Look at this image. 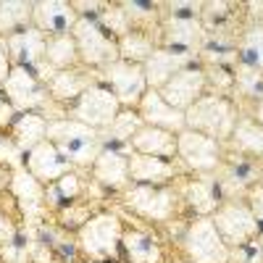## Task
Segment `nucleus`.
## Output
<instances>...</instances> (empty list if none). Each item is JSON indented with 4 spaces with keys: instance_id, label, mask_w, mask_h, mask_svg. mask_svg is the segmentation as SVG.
I'll return each instance as SVG.
<instances>
[{
    "instance_id": "nucleus-1",
    "label": "nucleus",
    "mask_w": 263,
    "mask_h": 263,
    "mask_svg": "<svg viewBox=\"0 0 263 263\" xmlns=\"http://www.w3.org/2000/svg\"><path fill=\"white\" fill-rule=\"evenodd\" d=\"M119 208L140 221L163 229L166 224L177 221L184 211L182 197L177 190V182L168 187H150V184H129L119 195Z\"/></svg>"
},
{
    "instance_id": "nucleus-2",
    "label": "nucleus",
    "mask_w": 263,
    "mask_h": 263,
    "mask_svg": "<svg viewBox=\"0 0 263 263\" xmlns=\"http://www.w3.org/2000/svg\"><path fill=\"white\" fill-rule=\"evenodd\" d=\"M121 234L124 218L116 208H100L90 221L77 232L79 255L87 260L119 263L121 260Z\"/></svg>"
},
{
    "instance_id": "nucleus-3",
    "label": "nucleus",
    "mask_w": 263,
    "mask_h": 263,
    "mask_svg": "<svg viewBox=\"0 0 263 263\" xmlns=\"http://www.w3.org/2000/svg\"><path fill=\"white\" fill-rule=\"evenodd\" d=\"M48 140L58 147V153L79 171H90L95 158L100 156L103 137L100 132L84 126L74 119H55L48 121Z\"/></svg>"
},
{
    "instance_id": "nucleus-4",
    "label": "nucleus",
    "mask_w": 263,
    "mask_h": 263,
    "mask_svg": "<svg viewBox=\"0 0 263 263\" xmlns=\"http://www.w3.org/2000/svg\"><path fill=\"white\" fill-rule=\"evenodd\" d=\"M239 119V105L229 98L221 95H203L197 103H192L184 111V126L192 132H200V135L227 145V140L232 137L234 124Z\"/></svg>"
},
{
    "instance_id": "nucleus-5",
    "label": "nucleus",
    "mask_w": 263,
    "mask_h": 263,
    "mask_svg": "<svg viewBox=\"0 0 263 263\" xmlns=\"http://www.w3.org/2000/svg\"><path fill=\"white\" fill-rule=\"evenodd\" d=\"M179 253L190 263H229L232 248L216 232L211 216H192L182 237H179Z\"/></svg>"
},
{
    "instance_id": "nucleus-6",
    "label": "nucleus",
    "mask_w": 263,
    "mask_h": 263,
    "mask_svg": "<svg viewBox=\"0 0 263 263\" xmlns=\"http://www.w3.org/2000/svg\"><path fill=\"white\" fill-rule=\"evenodd\" d=\"M124 218V234H121V260L126 263H166V245L163 237L140 218L129 216L126 211L116 208Z\"/></svg>"
},
{
    "instance_id": "nucleus-7",
    "label": "nucleus",
    "mask_w": 263,
    "mask_h": 263,
    "mask_svg": "<svg viewBox=\"0 0 263 263\" xmlns=\"http://www.w3.org/2000/svg\"><path fill=\"white\" fill-rule=\"evenodd\" d=\"M71 34L77 40L79 61L87 69L100 71L105 66L119 61V40L114 34H108L95 18H79L71 29Z\"/></svg>"
},
{
    "instance_id": "nucleus-8",
    "label": "nucleus",
    "mask_w": 263,
    "mask_h": 263,
    "mask_svg": "<svg viewBox=\"0 0 263 263\" xmlns=\"http://www.w3.org/2000/svg\"><path fill=\"white\" fill-rule=\"evenodd\" d=\"M119 114H121L119 98L100 82L92 84L90 90H84L69 108H66V119H74V121H79L84 126L95 129V132L108 129Z\"/></svg>"
},
{
    "instance_id": "nucleus-9",
    "label": "nucleus",
    "mask_w": 263,
    "mask_h": 263,
    "mask_svg": "<svg viewBox=\"0 0 263 263\" xmlns=\"http://www.w3.org/2000/svg\"><path fill=\"white\" fill-rule=\"evenodd\" d=\"M211 221H213L216 232L221 234V239L232 250L248 245L250 239H255L263 232L260 224L255 221L253 211L248 208L245 197H239V200H224L216 208V213L211 216Z\"/></svg>"
},
{
    "instance_id": "nucleus-10",
    "label": "nucleus",
    "mask_w": 263,
    "mask_h": 263,
    "mask_svg": "<svg viewBox=\"0 0 263 263\" xmlns=\"http://www.w3.org/2000/svg\"><path fill=\"white\" fill-rule=\"evenodd\" d=\"M224 158V145L200 132L182 129L177 135V161L187 174H213Z\"/></svg>"
},
{
    "instance_id": "nucleus-11",
    "label": "nucleus",
    "mask_w": 263,
    "mask_h": 263,
    "mask_svg": "<svg viewBox=\"0 0 263 263\" xmlns=\"http://www.w3.org/2000/svg\"><path fill=\"white\" fill-rule=\"evenodd\" d=\"M260 168H263L260 161H253L248 156L224 150L221 163L213 171L218 190H221V197L224 200H239V197H245V192L255 182H260Z\"/></svg>"
},
{
    "instance_id": "nucleus-12",
    "label": "nucleus",
    "mask_w": 263,
    "mask_h": 263,
    "mask_svg": "<svg viewBox=\"0 0 263 263\" xmlns=\"http://www.w3.org/2000/svg\"><path fill=\"white\" fill-rule=\"evenodd\" d=\"M98 82L105 84L108 90L119 98L121 108H132V111H137L142 95L147 92L145 69L140 63H129V61H121V58L111 66H105V69H100Z\"/></svg>"
},
{
    "instance_id": "nucleus-13",
    "label": "nucleus",
    "mask_w": 263,
    "mask_h": 263,
    "mask_svg": "<svg viewBox=\"0 0 263 263\" xmlns=\"http://www.w3.org/2000/svg\"><path fill=\"white\" fill-rule=\"evenodd\" d=\"M0 87H3V95L13 105L16 114H40L42 108L50 103L45 82H40L29 69L13 66L11 74L6 77V82Z\"/></svg>"
},
{
    "instance_id": "nucleus-14",
    "label": "nucleus",
    "mask_w": 263,
    "mask_h": 263,
    "mask_svg": "<svg viewBox=\"0 0 263 263\" xmlns=\"http://www.w3.org/2000/svg\"><path fill=\"white\" fill-rule=\"evenodd\" d=\"M11 195L16 197L18 211H21V221L27 229H40L45 221H50V211L45 203V184H40L27 168L13 171L11 179Z\"/></svg>"
},
{
    "instance_id": "nucleus-15",
    "label": "nucleus",
    "mask_w": 263,
    "mask_h": 263,
    "mask_svg": "<svg viewBox=\"0 0 263 263\" xmlns=\"http://www.w3.org/2000/svg\"><path fill=\"white\" fill-rule=\"evenodd\" d=\"M177 190L182 197V205L192 216H213L216 208L224 203L213 174H184L177 179Z\"/></svg>"
},
{
    "instance_id": "nucleus-16",
    "label": "nucleus",
    "mask_w": 263,
    "mask_h": 263,
    "mask_svg": "<svg viewBox=\"0 0 263 263\" xmlns=\"http://www.w3.org/2000/svg\"><path fill=\"white\" fill-rule=\"evenodd\" d=\"M90 179L108 195H121L129 182V147H103L90 168Z\"/></svg>"
},
{
    "instance_id": "nucleus-17",
    "label": "nucleus",
    "mask_w": 263,
    "mask_h": 263,
    "mask_svg": "<svg viewBox=\"0 0 263 263\" xmlns=\"http://www.w3.org/2000/svg\"><path fill=\"white\" fill-rule=\"evenodd\" d=\"M158 92L168 105H174L177 111L184 114L192 103H197L203 95H208V82H205L203 66L200 63L187 66V69H182L179 74H174Z\"/></svg>"
},
{
    "instance_id": "nucleus-18",
    "label": "nucleus",
    "mask_w": 263,
    "mask_h": 263,
    "mask_svg": "<svg viewBox=\"0 0 263 263\" xmlns=\"http://www.w3.org/2000/svg\"><path fill=\"white\" fill-rule=\"evenodd\" d=\"M205 37V27L200 18H174L163 16L161 29H158V48L174 50V53H187L197 55Z\"/></svg>"
},
{
    "instance_id": "nucleus-19",
    "label": "nucleus",
    "mask_w": 263,
    "mask_h": 263,
    "mask_svg": "<svg viewBox=\"0 0 263 263\" xmlns=\"http://www.w3.org/2000/svg\"><path fill=\"white\" fill-rule=\"evenodd\" d=\"M184 168L179 161H166L156 156H142V153L129 150V182L132 184H150V187H168L179 177H184Z\"/></svg>"
},
{
    "instance_id": "nucleus-20",
    "label": "nucleus",
    "mask_w": 263,
    "mask_h": 263,
    "mask_svg": "<svg viewBox=\"0 0 263 263\" xmlns=\"http://www.w3.org/2000/svg\"><path fill=\"white\" fill-rule=\"evenodd\" d=\"M24 168L32 174V177L40 182V184H53L55 179H61L63 174H71V171H77L69 161H66L61 153H58V147L50 142V140H45V142H40L37 147H32L29 153H27V161H24Z\"/></svg>"
},
{
    "instance_id": "nucleus-21",
    "label": "nucleus",
    "mask_w": 263,
    "mask_h": 263,
    "mask_svg": "<svg viewBox=\"0 0 263 263\" xmlns=\"http://www.w3.org/2000/svg\"><path fill=\"white\" fill-rule=\"evenodd\" d=\"M77 21H79V16L71 8L69 0H34L32 27L40 29L45 37L71 32Z\"/></svg>"
},
{
    "instance_id": "nucleus-22",
    "label": "nucleus",
    "mask_w": 263,
    "mask_h": 263,
    "mask_svg": "<svg viewBox=\"0 0 263 263\" xmlns=\"http://www.w3.org/2000/svg\"><path fill=\"white\" fill-rule=\"evenodd\" d=\"M92 84H98V71L87 69V66H77V69H66V71H55L48 79V95L53 103L69 108L84 90H90Z\"/></svg>"
},
{
    "instance_id": "nucleus-23",
    "label": "nucleus",
    "mask_w": 263,
    "mask_h": 263,
    "mask_svg": "<svg viewBox=\"0 0 263 263\" xmlns=\"http://www.w3.org/2000/svg\"><path fill=\"white\" fill-rule=\"evenodd\" d=\"M45 34L40 29L29 27L24 32H18L13 37L6 40L8 45V58H11V66H18V69H29L32 74L45 63Z\"/></svg>"
},
{
    "instance_id": "nucleus-24",
    "label": "nucleus",
    "mask_w": 263,
    "mask_h": 263,
    "mask_svg": "<svg viewBox=\"0 0 263 263\" xmlns=\"http://www.w3.org/2000/svg\"><path fill=\"white\" fill-rule=\"evenodd\" d=\"M192 63H200V58L187 55V53H174V50H166V48H156V53L142 63L147 87L150 90H161L174 74H179L182 69H187Z\"/></svg>"
},
{
    "instance_id": "nucleus-25",
    "label": "nucleus",
    "mask_w": 263,
    "mask_h": 263,
    "mask_svg": "<svg viewBox=\"0 0 263 263\" xmlns=\"http://www.w3.org/2000/svg\"><path fill=\"white\" fill-rule=\"evenodd\" d=\"M137 114L142 119V124L147 126H158V129H166V132H174V135H179L184 126V114L177 111L174 105H168L158 90H150L147 87V92L142 95L140 105H137Z\"/></svg>"
},
{
    "instance_id": "nucleus-26",
    "label": "nucleus",
    "mask_w": 263,
    "mask_h": 263,
    "mask_svg": "<svg viewBox=\"0 0 263 263\" xmlns=\"http://www.w3.org/2000/svg\"><path fill=\"white\" fill-rule=\"evenodd\" d=\"M224 150L239 153V156H248V158L263 163V126L250 114L239 111V119L234 124V132L227 140Z\"/></svg>"
},
{
    "instance_id": "nucleus-27",
    "label": "nucleus",
    "mask_w": 263,
    "mask_h": 263,
    "mask_svg": "<svg viewBox=\"0 0 263 263\" xmlns=\"http://www.w3.org/2000/svg\"><path fill=\"white\" fill-rule=\"evenodd\" d=\"M129 150L142 153V156H156V158H166V161H177V135L158 126H147L142 124L137 129V135L132 137Z\"/></svg>"
},
{
    "instance_id": "nucleus-28",
    "label": "nucleus",
    "mask_w": 263,
    "mask_h": 263,
    "mask_svg": "<svg viewBox=\"0 0 263 263\" xmlns=\"http://www.w3.org/2000/svg\"><path fill=\"white\" fill-rule=\"evenodd\" d=\"M87 187H90V179L84 177V171H71V174H63L61 179H55L53 184L45 187V203H48V211L50 216L63 208L66 203L71 200H79V197L87 195Z\"/></svg>"
},
{
    "instance_id": "nucleus-29",
    "label": "nucleus",
    "mask_w": 263,
    "mask_h": 263,
    "mask_svg": "<svg viewBox=\"0 0 263 263\" xmlns=\"http://www.w3.org/2000/svg\"><path fill=\"white\" fill-rule=\"evenodd\" d=\"M124 8L129 24L135 32H147L158 40V29L163 21V3H153V0H119Z\"/></svg>"
},
{
    "instance_id": "nucleus-30",
    "label": "nucleus",
    "mask_w": 263,
    "mask_h": 263,
    "mask_svg": "<svg viewBox=\"0 0 263 263\" xmlns=\"http://www.w3.org/2000/svg\"><path fill=\"white\" fill-rule=\"evenodd\" d=\"M45 66L55 74V71H66V69H77L82 66L79 61V50H77V40L71 32L66 34H53L45 40Z\"/></svg>"
},
{
    "instance_id": "nucleus-31",
    "label": "nucleus",
    "mask_w": 263,
    "mask_h": 263,
    "mask_svg": "<svg viewBox=\"0 0 263 263\" xmlns=\"http://www.w3.org/2000/svg\"><path fill=\"white\" fill-rule=\"evenodd\" d=\"M98 211H100V208H98V200L90 195V187H87V195H84V197H79V200H71V203H66L63 208H58V211L50 216V221L58 224V227L66 229V232L77 234Z\"/></svg>"
},
{
    "instance_id": "nucleus-32",
    "label": "nucleus",
    "mask_w": 263,
    "mask_h": 263,
    "mask_svg": "<svg viewBox=\"0 0 263 263\" xmlns=\"http://www.w3.org/2000/svg\"><path fill=\"white\" fill-rule=\"evenodd\" d=\"M8 135L21 150L29 153L32 147L48 140V119L42 114H18L8 129Z\"/></svg>"
},
{
    "instance_id": "nucleus-33",
    "label": "nucleus",
    "mask_w": 263,
    "mask_h": 263,
    "mask_svg": "<svg viewBox=\"0 0 263 263\" xmlns=\"http://www.w3.org/2000/svg\"><path fill=\"white\" fill-rule=\"evenodd\" d=\"M34 0H0V37L8 40L32 27Z\"/></svg>"
},
{
    "instance_id": "nucleus-34",
    "label": "nucleus",
    "mask_w": 263,
    "mask_h": 263,
    "mask_svg": "<svg viewBox=\"0 0 263 263\" xmlns=\"http://www.w3.org/2000/svg\"><path fill=\"white\" fill-rule=\"evenodd\" d=\"M232 74H234V95H232V100L237 105L250 103V108H253L258 100H263V74L258 69H253V66L239 61L232 69Z\"/></svg>"
},
{
    "instance_id": "nucleus-35",
    "label": "nucleus",
    "mask_w": 263,
    "mask_h": 263,
    "mask_svg": "<svg viewBox=\"0 0 263 263\" xmlns=\"http://www.w3.org/2000/svg\"><path fill=\"white\" fill-rule=\"evenodd\" d=\"M140 126H142L140 114L132 111V108H121V114L111 121V126L100 132L103 145H108V147H129L132 137L137 135Z\"/></svg>"
},
{
    "instance_id": "nucleus-36",
    "label": "nucleus",
    "mask_w": 263,
    "mask_h": 263,
    "mask_svg": "<svg viewBox=\"0 0 263 263\" xmlns=\"http://www.w3.org/2000/svg\"><path fill=\"white\" fill-rule=\"evenodd\" d=\"M237 53H239V61L253 66L263 74V21H248V27L242 29L237 40Z\"/></svg>"
},
{
    "instance_id": "nucleus-37",
    "label": "nucleus",
    "mask_w": 263,
    "mask_h": 263,
    "mask_svg": "<svg viewBox=\"0 0 263 263\" xmlns=\"http://www.w3.org/2000/svg\"><path fill=\"white\" fill-rule=\"evenodd\" d=\"M158 48V40L147 34V32H135L132 29L129 34H124L119 40V58L121 61H129V63H145Z\"/></svg>"
},
{
    "instance_id": "nucleus-38",
    "label": "nucleus",
    "mask_w": 263,
    "mask_h": 263,
    "mask_svg": "<svg viewBox=\"0 0 263 263\" xmlns=\"http://www.w3.org/2000/svg\"><path fill=\"white\" fill-rule=\"evenodd\" d=\"M95 21H98V24H100L108 34H114L116 40H121L124 34H129V32H132V24H129V18H126L124 8H121L119 3H114V0L108 3V8H105Z\"/></svg>"
},
{
    "instance_id": "nucleus-39",
    "label": "nucleus",
    "mask_w": 263,
    "mask_h": 263,
    "mask_svg": "<svg viewBox=\"0 0 263 263\" xmlns=\"http://www.w3.org/2000/svg\"><path fill=\"white\" fill-rule=\"evenodd\" d=\"M203 71H205V82H208V92L232 100V95H234V74H232V69H224V66H203Z\"/></svg>"
},
{
    "instance_id": "nucleus-40",
    "label": "nucleus",
    "mask_w": 263,
    "mask_h": 263,
    "mask_svg": "<svg viewBox=\"0 0 263 263\" xmlns=\"http://www.w3.org/2000/svg\"><path fill=\"white\" fill-rule=\"evenodd\" d=\"M24 161H27V153L11 140L8 132H0V166L18 171V168H24Z\"/></svg>"
},
{
    "instance_id": "nucleus-41",
    "label": "nucleus",
    "mask_w": 263,
    "mask_h": 263,
    "mask_svg": "<svg viewBox=\"0 0 263 263\" xmlns=\"http://www.w3.org/2000/svg\"><path fill=\"white\" fill-rule=\"evenodd\" d=\"M200 13H203V0H168V3H163V16L200 18Z\"/></svg>"
},
{
    "instance_id": "nucleus-42",
    "label": "nucleus",
    "mask_w": 263,
    "mask_h": 263,
    "mask_svg": "<svg viewBox=\"0 0 263 263\" xmlns=\"http://www.w3.org/2000/svg\"><path fill=\"white\" fill-rule=\"evenodd\" d=\"M0 263H34L32 250H29V242L18 237L16 242L0 248Z\"/></svg>"
},
{
    "instance_id": "nucleus-43",
    "label": "nucleus",
    "mask_w": 263,
    "mask_h": 263,
    "mask_svg": "<svg viewBox=\"0 0 263 263\" xmlns=\"http://www.w3.org/2000/svg\"><path fill=\"white\" fill-rule=\"evenodd\" d=\"M229 263H263V245H260V239L255 237V239H250L248 245L234 248Z\"/></svg>"
},
{
    "instance_id": "nucleus-44",
    "label": "nucleus",
    "mask_w": 263,
    "mask_h": 263,
    "mask_svg": "<svg viewBox=\"0 0 263 263\" xmlns=\"http://www.w3.org/2000/svg\"><path fill=\"white\" fill-rule=\"evenodd\" d=\"M69 3H71V8L77 11L79 18H98L108 8L111 0H69Z\"/></svg>"
},
{
    "instance_id": "nucleus-45",
    "label": "nucleus",
    "mask_w": 263,
    "mask_h": 263,
    "mask_svg": "<svg viewBox=\"0 0 263 263\" xmlns=\"http://www.w3.org/2000/svg\"><path fill=\"white\" fill-rule=\"evenodd\" d=\"M245 203H248V208H250L253 216H255V221H258L260 229H263V182H255V184L245 192Z\"/></svg>"
},
{
    "instance_id": "nucleus-46",
    "label": "nucleus",
    "mask_w": 263,
    "mask_h": 263,
    "mask_svg": "<svg viewBox=\"0 0 263 263\" xmlns=\"http://www.w3.org/2000/svg\"><path fill=\"white\" fill-rule=\"evenodd\" d=\"M18 237H21L18 221H13V218H8L3 211H0V248H6V245L16 242Z\"/></svg>"
},
{
    "instance_id": "nucleus-47",
    "label": "nucleus",
    "mask_w": 263,
    "mask_h": 263,
    "mask_svg": "<svg viewBox=\"0 0 263 263\" xmlns=\"http://www.w3.org/2000/svg\"><path fill=\"white\" fill-rule=\"evenodd\" d=\"M16 111H13V105L6 100V95H3V87H0V132H8L11 129V124L16 121Z\"/></svg>"
},
{
    "instance_id": "nucleus-48",
    "label": "nucleus",
    "mask_w": 263,
    "mask_h": 263,
    "mask_svg": "<svg viewBox=\"0 0 263 263\" xmlns=\"http://www.w3.org/2000/svg\"><path fill=\"white\" fill-rule=\"evenodd\" d=\"M0 211H3L8 218H13V221H21V211H18V203H16V197L11 195V190L0 192Z\"/></svg>"
},
{
    "instance_id": "nucleus-49",
    "label": "nucleus",
    "mask_w": 263,
    "mask_h": 263,
    "mask_svg": "<svg viewBox=\"0 0 263 263\" xmlns=\"http://www.w3.org/2000/svg\"><path fill=\"white\" fill-rule=\"evenodd\" d=\"M11 58H8V45H6V40L0 37V84L6 82V77L11 74Z\"/></svg>"
},
{
    "instance_id": "nucleus-50",
    "label": "nucleus",
    "mask_w": 263,
    "mask_h": 263,
    "mask_svg": "<svg viewBox=\"0 0 263 263\" xmlns=\"http://www.w3.org/2000/svg\"><path fill=\"white\" fill-rule=\"evenodd\" d=\"M11 179H13V171L6 168V166H0V192H6L11 187Z\"/></svg>"
},
{
    "instance_id": "nucleus-51",
    "label": "nucleus",
    "mask_w": 263,
    "mask_h": 263,
    "mask_svg": "<svg viewBox=\"0 0 263 263\" xmlns=\"http://www.w3.org/2000/svg\"><path fill=\"white\" fill-rule=\"evenodd\" d=\"M245 114H250V116H253V119H255V121L263 126V100H258V103L250 108V111H245Z\"/></svg>"
},
{
    "instance_id": "nucleus-52",
    "label": "nucleus",
    "mask_w": 263,
    "mask_h": 263,
    "mask_svg": "<svg viewBox=\"0 0 263 263\" xmlns=\"http://www.w3.org/2000/svg\"><path fill=\"white\" fill-rule=\"evenodd\" d=\"M77 263H100V260H87V258H79Z\"/></svg>"
},
{
    "instance_id": "nucleus-53",
    "label": "nucleus",
    "mask_w": 263,
    "mask_h": 263,
    "mask_svg": "<svg viewBox=\"0 0 263 263\" xmlns=\"http://www.w3.org/2000/svg\"><path fill=\"white\" fill-rule=\"evenodd\" d=\"M179 263H190V260H187V258H184V255H182V260H179Z\"/></svg>"
},
{
    "instance_id": "nucleus-54",
    "label": "nucleus",
    "mask_w": 263,
    "mask_h": 263,
    "mask_svg": "<svg viewBox=\"0 0 263 263\" xmlns=\"http://www.w3.org/2000/svg\"><path fill=\"white\" fill-rule=\"evenodd\" d=\"M260 182H263V168H260Z\"/></svg>"
},
{
    "instance_id": "nucleus-55",
    "label": "nucleus",
    "mask_w": 263,
    "mask_h": 263,
    "mask_svg": "<svg viewBox=\"0 0 263 263\" xmlns=\"http://www.w3.org/2000/svg\"><path fill=\"white\" fill-rule=\"evenodd\" d=\"M119 263H126V260H119Z\"/></svg>"
}]
</instances>
